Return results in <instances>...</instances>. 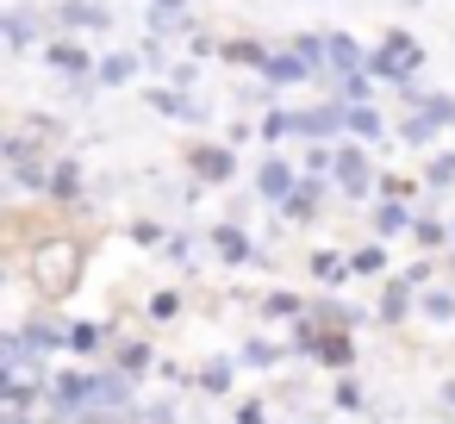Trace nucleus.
Returning <instances> with one entry per match:
<instances>
[{"mask_svg": "<svg viewBox=\"0 0 455 424\" xmlns=\"http://www.w3.org/2000/svg\"><path fill=\"white\" fill-rule=\"evenodd\" d=\"M32 275H38V287H44L51 300H63V293L76 287V275H82V250H76V244H44V250L32 256Z\"/></svg>", "mask_w": 455, "mask_h": 424, "instance_id": "1", "label": "nucleus"}, {"mask_svg": "<svg viewBox=\"0 0 455 424\" xmlns=\"http://www.w3.org/2000/svg\"><path fill=\"white\" fill-rule=\"evenodd\" d=\"M268 76H275V82H293V76H306V63H293V57H275V63H268Z\"/></svg>", "mask_w": 455, "mask_h": 424, "instance_id": "3", "label": "nucleus"}, {"mask_svg": "<svg viewBox=\"0 0 455 424\" xmlns=\"http://www.w3.org/2000/svg\"><path fill=\"white\" fill-rule=\"evenodd\" d=\"M411 57H418V51H411V38H399V32H393V38H387V57H380L374 69H387V76H399V69H405Z\"/></svg>", "mask_w": 455, "mask_h": 424, "instance_id": "2", "label": "nucleus"}]
</instances>
